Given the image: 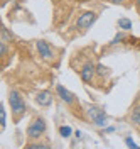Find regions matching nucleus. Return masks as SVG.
<instances>
[{
    "label": "nucleus",
    "instance_id": "nucleus-1",
    "mask_svg": "<svg viewBox=\"0 0 140 149\" xmlns=\"http://www.w3.org/2000/svg\"><path fill=\"white\" fill-rule=\"evenodd\" d=\"M9 103H10V109H12V112L15 113V119L19 120L20 117L26 113V110H27L26 102L22 100V97H20L17 92H10V95H9Z\"/></svg>",
    "mask_w": 140,
    "mask_h": 149
},
{
    "label": "nucleus",
    "instance_id": "nucleus-2",
    "mask_svg": "<svg viewBox=\"0 0 140 149\" xmlns=\"http://www.w3.org/2000/svg\"><path fill=\"white\" fill-rule=\"evenodd\" d=\"M44 132H46V120L42 117H37L27 127V137L29 139H39Z\"/></svg>",
    "mask_w": 140,
    "mask_h": 149
},
{
    "label": "nucleus",
    "instance_id": "nucleus-3",
    "mask_svg": "<svg viewBox=\"0 0 140 149\" xmlns=\"http://www.w3.org/2000/svg\"><path fill=\"white\" fill-rule=\"evenodd\" d=\"M88 115H90V119H91L98 127H105V125H106V113H105V110L91 105V107H88Z\"/></svg>",
    "mask_w": 140,
    "mask_h": 149
},
{
    "label": "nucleus",
    "instance_id": "nucleus-4",
    "mask_svg": "<svg viewBox=\"0 0 140 149\" xmlns=\"http://www.w3.org/2000/svg\"><path fill=\"white\" fill-rule=\"evenodd\" d=\"M96 12H84L83 15H79L78 19V22H76V27L79 29V31H86L88 27H91L94 22H96Z\"/></svg>",
    "mask_w": 140,
    "mask_h": 149
},
{
    "label": "nucleus",
    "instance_id": "nucleus-5",
    "mask_svg": "<svg viewBox=\"0 0 140 149\" xmlns=\"http://www.w3.org/2000/svg\"><path fill=\"white\" fill-rule=\"evenodd\" d=\"M36 47H37V51H39V56H42L46 61L54 59V49L49 46L46 41H37L36 42Z\"/></svg>",
    "mask_w": 140,
    "mask_h": 149
},
{
    "label": "nucleus",
    "instance_id": "nucleus-6",
    "mask_svg": "<svg viewBox=\"0 0 140 149\" xmlns=\"http://www.w3.org/2000/svg\"><path fill=\"white\" fill-rule=\"evenodd\" d=\"M94 73H96V70H94L93 63H86V65L81 68V71H79V76H81V80H83L84 83H91V81H93Z\"/></svg>",
    "mask_w": 140,
    "mask_h": 149
},
{
    "label": "nucleus",
    "instance_id": "nucleus-7",
    "mask_svg": "<svg viewBox=\"0 0 140 149\" xmlns=\"http://www.w3.org/2000/svg\"><path fill=\"white\" fill-rule=\"evenodd\" d=\"M56 90H57V95L61 97V100H63V102H66L68 105H73V103H74V95L69 92V90H66L63 85H57Z\"/></svg>",
    "mask_w": 140,
    "mask_h": 149
},
{
    "label": "nucleus",
    "instance_id": "nucleus-8",
    "mask_svg": "<svg viewBox=\"0 0 140 149\" xmlns=\"http://www.w3.org/2000/svg\"><path fill=\"white\" fill-rule=\"evenodd\" d=\"M36 102L41 105V107H49L51 103H52V93L44 90V92H39L36 95Z\"/></svg>",
    "mask_w": 140,
    "mask_h": 149
},
{
    "label": "nucleus",
    "instance_id": "nucleus-9",
    "mask_svg": "<svg viewBox=\"0 0 140 149\" xmlns=\"http://www.w3.org/2000/svg\"><path fill=\"white\" fill-rule=\"evenodd\" d=\"M118 27H120L121 31H130L132 20H128V19H120V20H118Z\"/></svg>",
    "mask_w": 140,
    "mask_h": 149
},
{
    "label": "nucleus",
    "instance_id": "nucleus-10",
    "mask_svg": "<svg viewBox=\"0 0 140 149\" xmlns=\"http://www.w3.org/2000/svg\"><path fill=\"white\" fill-rule=\"evenodd\" d=\"M132 120H133V124L140 125V107H133V110H132Z\"/></svg>",
    "mask_w": 140,
    "mask_h": 149
},
{
    "label": "nucleus",
    "instance_id": "nucleus-11",
    "mask_svg": "<svg viewBox=\"0 0 140 149\" xmlns=\"http://www.w3.org/2000/svg\"><path fill=\"white\" fill-rule=\"evenodd\" d=\"M59 134H61L63 137H69V136L73 134V129H71L69 125H61V127H59Z\"/></svg>",
    "mask_w": 140,
    "mask_h": 149
},
{
    "label": "nucleus",
    "instance_id": "nucleus-12",
    "mask_svg": "<svg viewBox=\"0 0 140 149\" xmlns=\"http://www.w3.org/2000/svg\"><path fill=\"white\" fill-rule=\"evenodd\" d=\"M5 122H7V115H5V109H3V105H2V107H0V127H2V130L5 129V125H7Z\"/></svg>",
    "mask_w": 140,
    "mask_h": 149
},
{
    "label": "nucleus",
    "instance_id": "nucleus-13",
    "mask_svg": "<svg viewBox=\"0 0 140 149\" xmlns=\"http://www.w3.org/2000/svg\"><path fill=\"white\" fill-rule=\"evenodd\" d=\"M26 148H29V149H47L49 144H44V142H34V144H27Z\"/></svg>",
    "mask_w": 140,
    "mask_h": 149
},
{
    "label": "nucleus",
    "instance_id": "nucleus-14",
    "mask_svg": "<svg viewBox=\"0 0 140 149\" xmlns=\"http://www.w3.org/2000/svg\"><path fill=\"white\" fill-rule=\"evenodd\" d=\"M96 73L100 74V76H105V74H108V68L103 65H98L96 66Z\"/></svg>",
    "mask_w": 140,
    "mask_h": 149
},
{
    "label": "nucleus",
    "instance_id": "nucleus-15",
    "mask_svg": "<svg viewBox=\"0 0 140 149\" xmlns=\"http://www.w3.org/2000/svg\"><path fill=\"white\" fill-rule=\"evenodd\" d=\"M9 39H12V36H9L7 29H2V41H3V42H7Z\"/></svg>",
    "mask_w": 140,
    "mask_h": 149
},
{
    "label": "nucleus",
    "instance_id": "nucleus-16",
    "mask_svg": "<svg viewBox=\"0 0 140 149\" xmlns=\"http://www.w3.org/2000/svg\"><path fill=\"white\" fill-rule=\"evenodd\" d=\"M125 144H127L128 148H139V146L133 142V139H132V137H125Z\"/></svg>",
    "mask_w": 140,
    "mask_h": 149
},
{
    "label": "nucleus",
    "instance_id": "nucleus-17",
    "mask_svg": "<svg viewBox=\"0 0 140 149\" xmlns=\"http://www.w3.org/2000/svg\"><path fill=\"white\" fill-rule=\"evenodd\" d=\"M123 39H125V36H123V34H117V36L113 37L112 44H118V42H120V41H123Z\"/></svg>",
    "mask_w": 140,
    "mask_h": 149
},
{
    "label": "nucleus",
    "instance_id": "nucleus-18",
    "mask_svg": "<svg viewBox=\"0 0 140 149\" xmlns=\"http://www.w3.org/2000/svg\"><path fill=\"white\" fill-rule=\"evenodd\" d=\"M0 54H2V58H5V54H7V46H5L3 41L0 42Z\"/></svg>",
    "mask_w": 140,
    "mask_h": 149
},
{
    "label": "nucleus",
    "instance_id": "nucleus-19",
    "mask_svg": "<svg viewBox=\"0 0 140 149\" xmlns=\"http://www.w3.org/2000/svg\"><path fill=\"white\" fill-rule=\"evenodd\" d=\"M110 2H112V3H123L125 0H110Z\"/></svg>",
    "mask_w": 140,
    "mask_h": 149
},
{
    "label": "nucleus",
    "instance_id": "nucleus-20",
    "mask_svg": "<svg viewBox=\"0 0 140 149\" xmlns=\"http://www.w3.org/2000/svg\"><path fill=\"white\" fill-rule=\"evenodd\" d=\"M137 5H139V7H140V0H137Z\"/></svg>",
    "mask_w": 140,
    "mask_h": 149
}]
</instances>
